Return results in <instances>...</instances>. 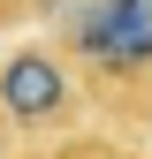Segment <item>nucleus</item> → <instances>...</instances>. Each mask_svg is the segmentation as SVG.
Masks as SVG:
<instances>
[{"label":"nucleus","mask_w":152,"mask_h":159,"mask_svg":"<svg viewBox=\"0 0 152 159\" xmlns=\"http://www.w3.org/2000/svg\"><path fill=\"white\" fill-rule=\"evenodd\" d=\"M61 53L91 84L152 76V0H76V8H61Z\"/></svg>","instance_id":"1"},{"label":"nucleus","mask_w":152,"mask_h":159,"mask_svg":"<svg viewBox=\"0 0 152 159\" xmlns=\"http://www.w3.org/2000/svg\"><path fill=\"white\" fill-rule=\"evenodd\" d=\"M84 114V91L61 61V46H15L0 53V121L15 136H53Z\"/></svg>","instance_id":"2"},{"label":"nucleus","mask_w":152,"mask_h":159,"mask_svg":"<svg viewBox=\"0 0 152 159\" xmlns=\"http://www.w3.org/2000/svg\"><path fill=\"white\" fill-rule=\"evenodd\" d=\"M84 159H122V152H84Z\"/></svg>","instance_id":"3"}]
</instances>
